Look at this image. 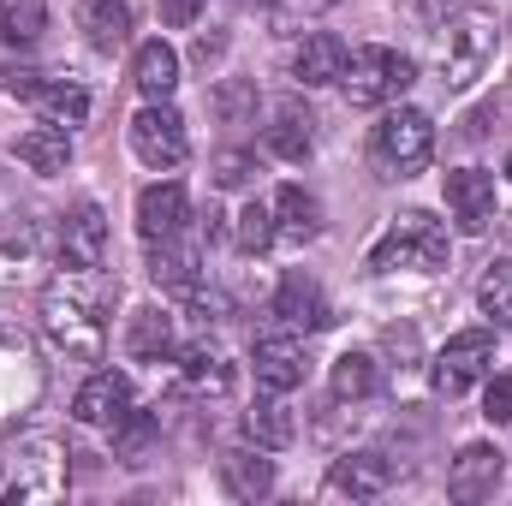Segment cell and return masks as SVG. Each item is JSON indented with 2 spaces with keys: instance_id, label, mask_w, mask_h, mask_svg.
Returning <instances> with one entry per match:
<instances>
[{
  "instance_id": "26",
  "label": "cell",
  "mask_w": 512,
  "mask_h": 506,
  "mask_svg": "<svg viewBox=\"0 0 512 506\" xmlns=\"http://www.w3.org/2000/svg\"><path fill=\"white\" fill-rule=\"evenodd\" d=\"M78 24H84V42L96 54H120L131 42V6L126 0H84Z\"/></svg>"
},
{
  "instance_id": "39",
  "label": "cell",
  "mask_w": 512,
  "mask_h": 506,
  "mask_svg": "<svg viewBox=\"0 0 512 506\" xmlns=\"http://www.w3.org/2000/svg\"><path fill=\"white\" fill-rule=\"evenodd\" d=\"M227 54V36H197V60L209 66V60H221Z\"/></svg>"
},
{
  "instance_id": "37",
  "label": "cell",
  "mask_w": 512,
  "mask_h": 506,
  "mask_svg": "<svg viewBox=\"0 0 512 506\" xmlns=\"http://www.w3.org/2000/svg\"><path fill=\"white\" fill-rule=\"evenodd\" d=\"M483 417H489V423H512V376H495V381H489Z\"/></svg>"
},
{
  "instance_id": "10",
  "label": "cell",
  "mask_w": 512,
  "mask_h": 506,
  "mask_svg": "<svg viewBox=\"0 0 512 506\" xmlns=\"http://www.w3.org/2000/svg\"><path fill=\"white\" fill-rule=\"evenodd\" d=\"M60 268H108V215H102V203H78L60 221Z\"/></svg>"
},
{
  "instance_id": "22",
  "label": "cell",
  "mask_w": 512,
  "mask_h": 506,
  "mask_svg": "<svg viewBox=\"0 0 512 506\" xmlns=\"http://www.w3.org/2000/svg\"><path fill=\"white\" fill-rule=\"evenodd\" d=\"M268 155H280V161H304L310 155V143H316V120H310V108L304 102H274V114H268Z\"/></svg>"
},
{
  "instance_id": "35",
  "label": "cell",
  "mask_w": 512,
  "mask_h": 506,
  "mask_svg": "<svg viewBox=\"0 0 512 506\" xmlns=\"http://www.w3.org/2000/svg\"><path fill=\"white\" fill-rule=\"evenodd\" d=\"M215 114H221V126H245V120L256 114V84L227 78V84L215 90Z\"/></svg>"
},
{
  "instance_id": "25",
  "label": "cell",
  "mask_w": 512,
  "mask_h": 506,
  "mask_svg": "<svg viewBox=\"0 0 512 506\" xmlns=\"http://www.w3.org/2000/svg\"><path fill=\"white\" fill-rule=\"evenodd\" d=\"M149 274L161 292H191L203 280V256L191 239H161V245H149Z\"/></svg>"
},
{
  "instance_id": "4",
  "label": "cell",
  "mask_w": 512,
  "mask_h": 506,
  "mask_svg": "<svg viewBox=\"0 0 512 506\" xmlns=\"http://www.w3.org/2000/svg\"><path fill=\"white\" fill-rule=\"evenodd\" d=\"M447 251H453V245H447V227H441V221H429L423 209H405L382 239H376L370 268H376V274H393V268L435 274V268H447Z\"/></svg>"
},
{
  "instance_id": "8",
  "label": "cell",
  "mask_w": 512,
  "mask_h": 506,
  "mask_svg": "<svg viewBox=\"0 0 512 506\" xmlns=\"http://www.w3.org/2000/svg\"><path fill=\"white\" fill-rule=\"evenodd\" d=\"M131 149H137L143 167L167 173V167H179V161L191 155V131H185V120H179L167 102H143V108L131 114Z\"/></svg>"
},
{
  "instance_id": "1",
  "label": "cell",
  "mask_w": 512,
  "mask_h": 506,
  "mask_svg": "<svg viewBox=\"0 0 512 506\" xmlns=\"http://www.w3.org/2000/svg\"><path fill=\"white\" fill-rule=\"evenodd\" d=\"M108 304H114V286L102 268H66L60 280L42 286V334L54 352L66 358H84L96 364L102 346H108Z\"/></svg>"
},
{
  "instance_id": "5",
  "label": "cell",
  "mask_w": 512,
  "mask_h": 506,
  "mask_svg": "<svg viewBox=\"0 0 512 506\" xmlns=\"http://www.w3.org/2000/svg\"><path fill=\"white\" fill-rule=\"evenodd\" d=\"M435 149V120L423 108H387L376 131H370V155L387 179H411Z\"/></svg>"
},
{
  "instance_id": "9",
  "label": "cell",
  "mask_w": 512,
  "mask_h": 506,
  "mask_svg": "<svg viewBox=\"0 0 512 506\" xmlns=\"http://www.w3.org/2000/svg\"><path fill=\"white\" fill-rule=\"evenodd\" d=\"M501 471H507V453L489 447V441H471V447H459V459L447 465V495L465 501V506L489 501V495L501 489Z\"/></svg>"
},
{
  "instance_id": "3",
  "label": "cell",
  "mask_w": 512,
  "mask_h": 506,
  "mask_svg": "<svg viewBox=\"0 0 512 506\" xmlns=\"http://www.w3.org/2000/svg\"><path fill=\"white\" fill-rule=\"evenodd\" d=\"M340 84H346V102H352V108H387V102H399V96L417 84V60L399 54V48L370 42V48H352V54H346Z\"/></svg>"
},
{
  "instance_id": "15",
  "label": "cell",
  "mask_w": 512,
  "mask_h": 506,
  "mask_svg": "<svg viewBox=\"0 0 512 506\" xmlns=\"http://www.w3.org/2000/svg\"><path fill=\"white\" fill-rule=\"evenodd\" d=\"M387 489H393V459L382 453H340L328 471V495H346V501H376Z\"/></svg>"
},
{
  "instance_id": "34",
  "label": "cell",
  "mask_w": 512,
  "mask_h": 506,
  "mask_svg": "<svg viewBox=\"0 0 512 506\" xmlns=\"http://www.w3.org/2000/svg\"><path fill=\"white\" fill-rule=\"evenodd\" d=\"M268 245H274V209H268V203H245V209H239V251L262 256Z\"/></svg>"
},
{
  "instance_id": "36",
  "label": "cell",
  "mask_w": 512,
  "mask_h": 506,
  "mask_svg": "<svg viewBox=\"0 0 512 506\" xmlns=\"http://www.w3.org/2000/svg\"><path fill=\"white\" fill-rule=\"evenodd\" d=\"M215 185H221V191L256 185V155L251 149H221V155H215Z\"/></svg>"
},
{
  "instance_id": "38",
  "label": "cell",
  "mask_w": 512,
  "mask_h": 506,
  "mask_svg": "<svg viewBox=\"0 0 512 506\" xmlns=\"http://www.w3.org/2000/svg\"><path fill=\"white\" fill-rule=\"evenodd\" d=\"M203 6H209V0H161V24H167V30H191V24L203 18Z\"/></svg>"
},
{
  "instance_id": "28",
  "label": "cell",
  "mask_w": 512,
  "mask_h": 506,
  "mask_svg": "<svg viewBox=\"0 0 512 506\" xmlns=\"http://www.w3.org/2000/svg\"><path fill=\"white\" fill-rule=\"evenodd\" d=\"M221 477H227V489H233L239 501L274 495V459H262V447H233V453L221 459Z\"/></svg>"
},
{
  "instance_id": "23",
  "label": "cell",
  "mask_w": 512,
  "mask_h": 506,
  "mask_svg": "<svg viewBox=\"0 0 512 506\" xmlns=\"http://www.w3.org/2000/svg\"><path fill=\"white\" fill-rule=\"evenodd\" d=\"M12 155L30 167V173H42V179H54V173H66L72 167V131L66 126H30L18 143H12Z\"/></svg>"
},
{
  "instance_id": "18",
  "label": "cell",
  "mask_w": 512,
  "mask_h": 506,
  "mask_svg": "<svg viewBox=\"0 0 512 506\" xmlns=\"http://www.w3.org/2000/svg\"><path fill=\"white\" fill-rule=\"evenodd\" d=\"M179 381L197 399H221V393H233V364H227V352L215 340H197V346L179 352Z\"/></svg>"
},
{
  "instance_id": "27",
  "label": "cell",
  "mask_w": 512,
  "mask_h": 506,
  "mask_svg": "<svg viewBox=\"0 0 512 506\" xmlns=\"http://www.w3.org/2000/svg\"><path fill=\"white\" fill-rule=\"evenodd\" d=\"M126 352L137 364H167L173 352H179V340H173V316L167 310H137L126 328Z\"/></svg>"
},
{
  "instance_id": "21",
  "label": "cell",
  "mask_w": 512,
  "mask_h": 506,
  "mask_svg": "<svg viewBox=\"0 0 512 506\" xmlns=\"http://www.w3.org/2000/svg\"><path fill=\"white\" fill-rule=\"evenodd\" d=\"M30 108L48 120V126H84L90 120V90L78 84V78H36V90H30Z\"/></svg>"
},
{
  "instance_id": "20",
  "label": "cell",
  "mask_w": 512,
  "mask_h": 506,
  "mask_svg": "<svg viewBox=\"0 0 512 506\" xmlns=\"http://www.w3.org/2000/svg\"><path fill=\"white\" fill-rule=\"evenodd\" d=\"M268 209H274V239H286V245H310L322 233V203L304 185H280Z\"/></svg>"
},
{
  "instance_id": "32",
  "label": "cell",
  "mask_w": 512,
  "mask_h": 506,
  "mask_svg": "<svg viewBox=\"0 0 512 506\" xmlns=\"http://www.w3.org/2000/svg\"><path fill=\"white\" fill-rule=\"evenodd\" d=\"M382 387V364L370 358V352H340L334 358V399H370Z\"/></svg>"
},
{
  "instance_id": "13",
  "label": "cell",
  "mask_w": 512,
  "mask_h": 506,
  "mask_svg": "<svg viewBox=\"0 0 512 506\" xmlns=\"http://www.w3.org/2000/svg\"><path fill=\"white\" fill-rule=\"evenodd\" d=\"M185 221H191V197H185V185L167 179V185H149V191L137 197V233H143V245L179 239Z\"/></svg>"
},
{
  "instance_id": "6",
  "label": "cell",
  "mask_w": 512,
  "mask_h": 506,
  "mask_svg": "<svg viewBox=\"0 0 512 506\" xmlns=\"http://www.w3.org/2000/svg\"><path fill=\"white\" fill-rule=\"evenodd\" d=\"M42 399V358L24 328L0 322V429H18V417Z\"/></svg>"
},
{
  "instance_id": "33",
  "label": "cell",
  "mask_w": 512,
  "mask_h": 506,
  "mask_svg": "<svg viewBox=\"0 0 512 506\" xmlns=\"http://www.w3.org/2000/svg\"><path fill=\"white\" fill-rule=\"evenodd\" d=\"M477 304H483V316H495V322H507L512 328V256H495V262L483 268V280H477Z\"/></svg>"
},
{
  "instance_id": "17",
  "label": "cell",
  "mask_w": 512,
  "mask_h": 506,
  "mask_svg": "<svg viewBox=\"0 0 512 506\" xmlns=\"http://www.w3.org/2000/svg\"><path fill=\"white\" fill-rule=\"evenodd\" d=\"M340 72H346V42H340V36H328V30H310V36L292 48V78H298L304 90L340 84Z\"/></svg>"
},
{
  "instance_id": "29",
  "label": "cell",
  "mask_w": 512,
  "mask_h": 506,
  "mask_svg": "<svg viewBox=\"0 0 512 506\" xmlns=\"http://www.w3.org/2000/svg\"><path fill=\"white\" fill-rule=\"evenodd\" d=\"M292 435H298V423H292V411H286L280 399H256L251 411H245V441L262 447V453L292 447Z\"/></svg>"
},
{
  "instance_id": "40",
  "label": "cell",
  "mask_w": 512,
  "mask_h": 506,
  "mask_svg": "<svg viewBox=\"0 0 512 506\" xmlns=\"http://www.w3.org/2000/svg\"><path fill=\"white\" fill-rule=\"evenodd\" d=\"M507 179H512V155H507Z\"/></svg>"
},
{
  "instance_id": "7",
  "label": "cell",
  "mask_w": 512,
  "mask_h": 506,
  "mask_svg": "<svg viewBox=\"0 0 512 506\" xmlns=\"http://www.w3.org/2000/svg\"><path fill=\"white\" fill-rule=\"evenodd\" d=\"M495 370V334H483V328H465V334H453L441 352H435V364H429V387L441 393V399H459V393H471L477 381Z\"/></svg>"
},
{
  "instance_id": "30",
  "label": "cell",
  "mask_w": 512,
  "mask_h": 506,
  "mask_svg": "<svg viewBox=\"0 0 512 506\" xmlns=\"http://www.w3.org/2000/svg\"><path fill=\"white\" fill-rule=\"evenodd\" d=\"M48 30V0H0V42L6 48H36Z\"/></svg>"
},
{
  "instance_id": "11",
  "label": "cell",
  "mask_w": 512,
  "mask_h": 506,
  "mask_svg": "<svg viewBox=\"0 0 512 506\" xmlns=\"http://www.w3.org/2000/svg\"><path fill=\"white\" fill-rule=\"evenodd\" d=\"M447 215L459 221V233H489V221H495V173H483V167H459V173H447Z\"/></svg>"
},
{
  "instance_id": "31",
  "label": "cell",
  "mask_w": 512,
  "mask_h": 506,
  "mask_svg": "<svg viewBox=\"0 0 512 506\" xmlns=\"http://www.w3.org/2000/svg\"><path fill=\"white\" fill-rule=\"evenodd\" d=\"M108 435H114V459L120 465H149V447H155L161 423H155V411H126Z\"/></svg>"
},
{
  "instance_id": "24",
  "label": "cell",
  "mask_w": 512,
  "mask_h": 506,
  "mask_svg": "<svg viewBox=\"0 0 512 506\" xmlns=\"http://www.w3.org/2000/svg\"><path fill=\"white\" fill-rule=\"evenodd\" d=\"M131 84H137V96L143 102H167L173 90H179V54L155 36V42H143L137 48V60H131Z\"/></svg>"
},
{
  "instance_id": "12",
  "label": "cell",
  "mask_w": 512,
  "mask_h": 506,
  "mask_svg": "<svg viewBox=\"0 0 512 506\" xmlns=\"http://www.w3.org/2000/svg\"><path fill=\"white\" fill-rule=\"evenodd\" d=\"M126 411H131V381L120 370H90L84 387L72 393V417L90 423V429H114Z\"/></svg>"
},
{
  "instance_id": "16",
  "label": "cell",
  "mask_w": 512,
  "mask_h": 506,
  "mask_svg": "<svg viewBox=\"0 0 512 506\" xmlns=\"http://www.w3.org/2000/svg\"><path fill=\"white\" fill-rule=\"evenodd\" d=\"M251 364H256V387H268V393H292V387H304V346H298L292 334H268V340H256Z\"/></svg>"
},
{
  "instance_id": "2",
  "label": "cell",
  "mask_w": 512,
  "mask_h": 506,
  "mask_svg": "<svg viewBox=\"0 0 512 506\" xmlns=\"http://www.w3.org/2000/svg\"><path fill=\"white\" fill-rule=\"evenodd\" d=\"M495 18L489 12H459V18H447L441 30H435V72H441V84L459 96V90H471L483 72H489V60H495Z\"/></svg>"
},
{
  "instance_id": "14",
  "label": "cell",
  "mask_w": 512,
  "mask_h": 506,
  "mask_svg": "<svg viewBox=\"0 0 512 506\" xmlns=\"http://www.w3.org/2000/svg\"><path fill=\"white\" fill-rule=\"evenodd\" d=\"M24 453H30V477H18V483H6L0 495L18 506V501H42V495H60L66 489V447L60 441H48V435H36V441H24Z\"/></svg>"
},
{
  "instance_id": "19",
  "label": "cell",
  "mask_w": 512,
  "mask_h": 506,
  "mask_svg": "<svg viewBox=\"0 0 512 506\" xmlns=\"http://www.w3.org/2000/svg\"><path fill=\"white\" fill-rule=\"evenodd\" d=\"M274 316H280L286 328H304V334H316V328L334 322V316H328V298H322V286H316L310 274H286V280H280Z\"/></svg>"
}]
</instances>
